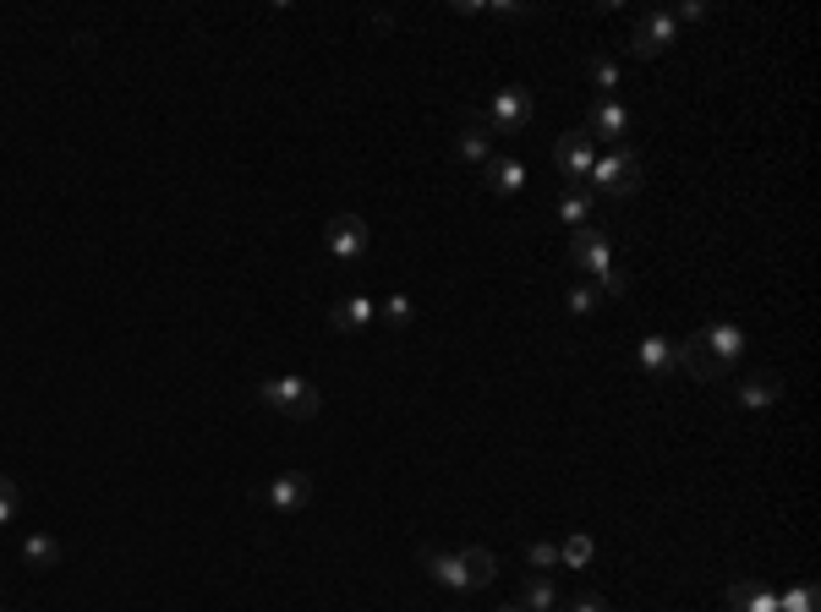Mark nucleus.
<instances>
[{
    "label": "nucleus",
    "mask_w": 821,
    "mask_h": 612,
    "mask_svg": "<svg viewBox=\"0 0 821 612\" xmlns=\"http://www.w3.org/2000/svg\"><path fill=\"white\" fill-rule=\"evenodd\" d=\"M641 187H646V165H641V154L630 143H614L608 154H597V165L586 176V192L608 197V203H630Z\"/></svg>",
    "instance_id": "nucleus-1"
},
{
    "label": "nucleus",
    "mask_w": 821,
    "mask_h": 612,
    "mask_svg": "<svg viewBox=\"0 0 821 612\" xmlns=\"http://www.w3.org/2000/svg\"><path fill=\"white\" fill-rule=\"evenodd\" d=\"M570 268H575V274H592L597 296H624V290H630V279L614 268V241H608L597 225L570 230Z\"/></svg>",
    "instance_id": "nucleus-2"
},
{
    "label": "nucleus",
    "mask_w": 821,
    "mask_h": 612,
    "mask_svg": "<svg viewBox=\"0 0 821 612\" xmlns=\"http://www.w3.org/2000/svg\"><path fill=\"white\" fill-rule=\"evenodd\" d=\"M258 405H269V410H279L290 421H312L323 394L307 377H269V383H258Z\"/></svg>",
    "instance_id": "nucleus-3"
},
{
    "label": "nucleus",
    "mask_w": 821,
    "mask_h": 612,
    "mask_svg": "<svg viewBox=\"0 0 821 612\" xmlns=\"http://www.w3.org/2000/svg\"><path fill=\"white\" fill-rule=\"evenodd\" d=\"M674 39H679L674 12H646V17L635 23V34H630V56H635V61H652V56L674 50Z\"/></svg>",
    "instance_id": "nucleus-4"
},
{
    "label": "nucleus",
    "mask_w": 821,
    "mask_h": 612,
    "mask_svg": "<svg viewBox=\"0 0 821 612\" xmlns=\"http://www.w3.org/2000/svg\"><path fill=\"white\" fill-rule=\"evenodd\" d=\"M537 116V105H532V88H499L493 94V105H488V132H526V121Z\"/></svg>",
    "instance_id": "nucleus-5"
},
{
    "label": "nucleus",
    "mask_w": 821,
    "mask_h": 612,
    "mask_svg": "<svg viewBox=\"0 0 821 612\" xmlns=\"http://www.w3.org/2000/svg\"><path fill=\"white\" fill-rule=\"evenodd\" d=\"M554 165L564 170V187H586V176H592V165H597L592 137H586V132H564V137L554 143Z\"/></svg>",
    "instance_id": "nucleus-6"
},
{
    "label": "nucleus",
    "mask_w": 821,
    "mask_h": 612,
    "mask_svg": "<svg viewBox=\"0 0 821 612\" xmlns=\"http://www.w3.org/2000/svg\"><path fill=\"white\" fill-rule=\"evenodd\" d=\"M367 219L361 214H334L329 219V230H323V247H329V257H340V263H356L361 252H367Z\"/></svg>",
    "instance_id": "nucleus-7"
},
{
    "label": "nucleus",
    "mask_w": 821,
    "mask_h": 612,
    "mask_svg": "<svg viewBox=\"0 0 821 612\" xmlns=\"http://www.w3.org/2000/svg\"><path fill=\"white\" fill-rule=\"evenodd\" d=\"M635 132V116L624 99H597L592 116H586V137H608V143H630Z\"/></svg>",
    "instance_id": "nucleus-8"
},
{
    "label": "nucleus",
    "mask_w": 821,
    "mask_h": 612,
    "mask_svg": "<svg viewBox=\"0 0 821 612\" xmlns=\"http://www.w3.org/2000/svg\"><path fill=\"white\" fill-rule=\"evenodd\" d=\"M263 503H269L274 514H301V508L312 503V476H307V470H285V476H274V481L263 487Z\"/></svg>",
    "instance_id": "nucleus-9"
},
{
    "label": "nucleus",
    "mask_w": 821,
    "mask_h": 612,
    "mask_svg": "<svg viewBox=\"0 0 821 612\" xmlns=\"http://www.w3.org/2000/svg\"><path fill=\"white\" fill-rule=\"evenodd\" d=\"M701 345L712 350V361H717V367H728V361H739V356H745V328H739V323H728V317H717V323H706V328H701Z\"/></svg>",
    "instance_id": "nucleus-10"
},
{
    "label": "nucleus",
    "mask_w": 821,
    "mask_h": 612,
    "mask_svg": "<svg viewBox=\"0 0 821 612\" xmlns=\"http://www.w3.org/2000/svg\"><path fill=\"white\" fill-rule=\"evenodd\" d=\"M728 607L734 612H777V590L761 574H745V579L728 585Z\"/></svg>",
    "instance_id": "nucleus-11"
},
{
    "label": "nucleus",
    "mask_w": 821,
    "mask_h": 612,
    "mask_svg": "<svg viewBox=\"0 0 821 612\" xmlns=\"http://www.w3.org/2000/svg\"><path fill=\"white\" fill-rule=\"evenodd\" d=\"M674 361H679V367H685V372H690L695 383H717V377L728 372V367H717V361H712V350L701 345V334L679 339V345H674Z\"/></svg>",
    "instance_id": "nucleus-12"
},
{
    "label": "nucleus",
    "mask_w": 821,
    "mask_h": 612,
    "mask_svg": "<svg viewBox=\"0 0 821 612\" xmlns=\"http://www.w3.org/2000/svg\"><path fill=\"white\" fill-rule=\"evenodd\" d=\"M455 154H461L466 165H477V170H483V165L493 159V132H488L477 116H466V121H461V132H455Z\"/></svg>",
    "instance_id": "nucleus-13"
},
{
    "label": "nucleus",
    "mask_w": 821,
    "mask_h": 612,
    "mask_svg": "<svg viewBox=\"0 0 821 612\" xmlns=\"http://www.w3.org/2000/svg\"><path fill=\"white\" fill-rule=\"evenodd\" d=\"M372 317H378V301H367V296H345V301L329 307V328L334 334H361Z\"/></svg>",
    "instance_id": "nucleus-14"
},
{
    "label": "nucleus",
    "mask_w": 821,
    "mask_h": 612,
    "mask_svg": "<svg viewBox=\"0 0 821 612\" xmlns=\"http://www.w3.org/2000/svg\"><path fill=\"white\" fill-rule=\"evenodd\" d=\"M777 394H783L777 372H750V377L734 388V405H739V410H772V405H777Z\"/></svg>",
    "instance_id": "nucleus-15"
},
{
    "label": "nucleus",
    "mask_w": 821,
    "mask_h": 612,
    "mask_svg": "<svg viewBox=\"0 0 821 612\" xmlns=\"http://www.w3.org/2000/svg\"><path fill=\"white\" fill-rule=\"evenodd\" d=\"M483 187H488L493 197H515V192L526 187V165H521V159H488V165H483Z\"/></svg>",
    "instance_id": "nucleus-16"
},
{
    "label": "nucleus",
    "mask_w": 821,
    "mask_h": 612,
    "mask_svg": "<svg viewBox=\"0 0 821 612\" xmlns=\"http://www.w3.org/2000/svg\"><path fill=\"white\" fill-rule=\"evenodd\" d=\"M423 568H428V579H439V585H450V590H472V579H466V568H461L455 552L423 547Z\"/></svg>",
    "instance_id": "nucleus-17"
},
{
    "label": "nucleus",
    "mask_w": 821,
    "mask_h": 612,
    "mask_svg": "<svg viewBox=\"0 0 821 612\" xmlns=\"http://www.w3.org/2000/svg\"><path fill=\"white\" fill-rule=\"evenodd\" d=\"M592 214H597V197H592L586 187H564V192H559V219H564L570 230H586Z\"/></svg>",
    "instance_id": "nucleus-18"
},
{
    "label": "nucleus",
    "mask_w": 821,
    "mask_h": 612,
    "mask_svg": "<svg viewBox=\"0 0 821 612\" xmlns=\"http://www.w3.org/2000/svg\"><path fill=\"white\" fill-rule=\"evenodd\" d=\"M455 557H461V568H466L472 590H483V585H493V579H499V557H493L488 547H461Z\"/></svg>",
    "instance_id": "nucleus-19"
},
{
    "label": "nucleus",
    "mask_w": 821,
    "mask_h": 612,
    "mask_svg": "<svg viewBox=\"0 0 821 612\" xmlns=\"http://www.w3.org/2000/svg\"><path fill=\"white\" fill-rule=\"evenodd\" d=\"M521 607H526V612H559V585H554V574H526Z\"/></svg>",
    "instance_id": "nucleus-20"
},
{
    "label": "nucleus",
    "mask_w": 821,
    "mask_h": 612,
    "mask_svg": "<svg viewBox=\"0 0 821 612\" xmlns=\"http://www.w3.org/2000/svg\"><path fill=\"white\" fill-rule=\"evenodd\" d=\"M641 367H646L652 377H668V372H679V361H674V345H668L663 334H646V339H641Z\"/></svg>",
    "instance_id": "nucleus-21"
},
{
    "label": "nucleus",
    "mask_w": 821,
    "mask_h": 612,
    "mask_svg": "<svg viewBox=\"0 0 821 612\" xmlns=\"http://www.w3.org/2000/svg\"><path fill=\"white\" fill-rule=\"evenodd\" d=\"M586 77L603 88V99H619V83H624V67L614 61V56H592L586 61Z\"/></svg>",
    "instance_id": "nucleus-22"
},
{
    "label": "nucleus",
    "mask_w": 821,
    "mask_h": 612,
    "mask_svg": "<svg viewBox=\"0 0 821 612\" xmlns=\"http://www.w3.org/2000/svg\"><path fill=\"white\" fill-rule=\"evenodd\" d=\"M23 563H28V568H56V563H61V541L45 536V530H34V536L23 541Z\"/></svg>",
    "instance_id": "nucleus-23"
},
{
    "label": "nucleus",
    "mask_w": 821,
    "mask_h": 612,
    "mask_svg": "<svg viewBox=\"0 0 821 612\" xmlns=\"http://www.w3.org/2000/svg\"><path fill=\"white\" fill-rule=\"evenodd\" d=\"M592 557H597V541H592V536H564V541H559V563H564V568H586Z\"/></svg>",
    "instance_id": "nucleus-24"
},
{
    "label": "nucleus",
    "mask_w": 821,
    "mask_h": 612,
    "mask_svg": "<svg viewBox=\"0 0 821 612\" xmlns=\"http://www.w3.org/2000/svg\"><path fill=\"white\" fill-rule=\"evenodd\" d=\"M777 612H816V585L794 579L788 590H777Z\"/></svg>",
    "instance_id": "nucleus-25"
},
{
    "label": "nucleus",
    "mask_w": 821,
    "mask_h": 612,
    "mask_svg": "<svg viewBox=\"0 0 821 612\" xmlns=\"http://www.w3.org/2000/svg\"><path fill=\"white\" fill-rule=\"evenodd\" d=\"M597 285H570V296H564V307H570V317H592L597 312Z\"/></svg>",
    "instance_id": "nucleus-26"
},
{
    "label": "nucleus",
    "mask_w": 821,
    "mask_h": 612,
    "mask_svg": "<svg viewBox=\"0 0 821 612\" xmlns=\"http://www.w3.org/2000/svg\"><path fill=\"white\" fill-rule=\"evenodd\" d=\"M17 503H23V492H17V481L0 470V525H12L17 519Z\"/></svg>",
    "instance_id": "nucleus-27"
},
{
    "label": "nucleus",
    "mask_w": 821,
    "mask_h": 612,
    "mask_svg": "<svg viewBox=\"0 0 821 612\" xmlns=\"http://www.w3.org/2000/svg\"><path fill=\"white\" fill-rule=\"evenodd\" d=\"M410 312H417V307H410V296H389V301L378 307V317H383V323H394V328H405V323H410Z\"/></svg>",
    "instance_id": "nucleus-28"
},
{
    "label": "nucleus",
    "mask_w": 821,
    "mask_h": 612,
    "mask_svg": "<svg viewBox=\"0 0 821 612\" xmlns=\"http://www.w3.org/2000/svg\"><path fill=\"white\" fill-rule=\"evenodd\" d=\"M526 563H532L537 574H548V568H559V547H554V541H532V547H526Z\"/></svg>",
    "instance_id": "nucleus-29"
},
{
    "label": "nucleus",
    "mask_w": 821,
    "mask_h": 612,
    "mask_svg": "<svg viewBox=\"0 0 821 612\" xmlns=\"http://www.w3.org/2000/svg\"><path fill=\"white\" fill-rule=\"evenodd\" d=\"M564 612H608V601H603V596H592V590H586V596H575V601H570V607H564Z\"/></svg>",
    "instance_id": "nucleus-30"
},
{
    "label": "nucleus",
    "mask_w": 821,
    "mask_h": 612,
    "mask_svg": "<svg viewBox=\"0 0 821 612\" xmlns=\"http://www.w3.org/2000/svg\"><path fill=\"white\" fill-rule=\"evenodd\" d=\"M701 17H706L701 0H690V7H679V12H674V23H701Z\"/></svg>",
    "instance_id": "nucleus-31"
},
{
    "label": "nucleus",
    "mask_w": 821,
    "mask_h": 612,
    "mask_svg": "<svg viewBox=\"0 0 821 612\" xmlns=\"http://www.w3.org/2000/svg\"><path fill=\"white\" fill-rule=\"evenodd\" d=\"M499 612H526V607H499Z\"/></svg>",
    "instance_id": "nucleus-32"
},
{
    "label": "nucleus",
    "mask_w": 821,
    "mask_h": 612,
    "mask_svg": "<svg viewBox=\"0 0 821 612\" xmlns=\"http://www.w3.org/2000/svg\"><path fill=\"white\" fill-rule=\"evenodd\" d=\"M0 612H7V607H0Z\"/></svg>",
    "instance_id": "nucleus-33"
}]
</instances>
